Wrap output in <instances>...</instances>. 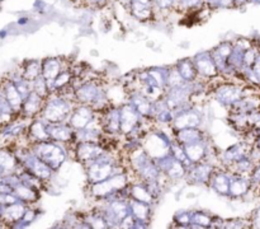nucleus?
Here are the masks:
<instances>
[{
    "mask_svg": "<svg viewBox=\"0 0 260 229\" xmlns=\"http://www.w3.org/2000/svg\"><path fill=\"white\" fill-rule=\"evenodd\" d=\"M36 155L43 162L47 163L53 170L57 169L65 160V153L62 152L58 145L52 142V140H47V141H38L36 144Z\"/></svg>",
    "mask_w": 260,
    "mask_h": 229,
    "instance_id": "obj_1",
    "label": "nucleus"
},
{
    "mask_svg": "<svg viewBox=\"0 0 260 229\" xmlns=\"http://www.w3.org/2000/svg\"><path fill=\"white\" fill-rule=\"evenodd\" d=\"M71 106L66 99L62 98H55L48 101L46 107H43V117L47 120L48 122H68L69 116L71 113Z\"/></svg>",
    "mask_w": 260,
    "mask_h": 229,
    "instance_id": "obj_2",
    "label": "nucleus"
},
{
    "mask_svg": "<svg viewBox=\"0 0 260 229\" xmlns=\"http://www.w3.org/2000/svg\"><path fill=\"white\" fill-rule=\"evenodd\" d=\"M127 186V178L123 173H114L111 177H108L107 180L101 181V182L94 183L91 190L95 196L99 197H107V196H111L113 193H117L118 191L123 190Z\"/></svg>",
    "mask_w": 260,
    "mask_h": 229,
    "instance_id": "obj_3",
    "label": "nucleus"
},
{
    "mask_svg": "<svg viewBox=\"0 0 260 229\" xmlns=\"http://www.w3.org/2000/svg\"><path fill=\"white\" fill-rule=\"evenodd\" d=\"M172 148V142L169 141L167 136H161V134L155 132L150 135L149 139L145 141L144 150L150 158H155V160H159L161 158L169 155V149Z\"/></svg>",
    "mask_w": 260,
    "mask_h": 229,
    "instance_id": "obj_4",
    "label": "nucleus"
},
{
    "mask_svg": "<svg viewBox=\"0 0 260 229\" xmlns=\"http://www.w3.org/2000/svg\"><path fill=\"white\" fill-rule=\"evenodd\" d=\"M93 120L94 109L88 106H81L71 111L68 120V124L70 125L75 131H79V130H83L85 129V127H88V125L90 124Z\"/></svg>",
    "mask_w": 260,
    "mask_h": 229,
    "instance_id": "obj_5",
    "label": "nucleus"
},
{
    "mask_svg": "<svg viewBox=\"0 0 260 229\" xmlns=\"http://www.w3.org/2000/svg\"><path fill=\"white\" fill-rule=\"evenodd\" d=\"M101 154H103V150L96 142L94 141H81L76 147V155H78L79 162L91 163L95 160Z\"/></svg>",
    "mask_w": 260,
    "mask_h": 229,
    "instance_id": "obj_6",
    "label": "nucleus"
},
{
    "mask_svg": "<svg viewBox=\"0 0 260 229\" xmlns=\"http://www.w3.org/2000/svg\"><path fill=\"white\" fill-rule=\"evenodd\" d=\"M139 112L131 103L119 108V119H121V131L124 134L134 131L139 122Z\"/></svg>",
    "mask_w": 260,
    "mask_h": 229,
    "instance_id": "obj_7",
    "label": "nucleus"
},
{
    "mask_svg": "<svg viewBox=\"0 0 260 229\" xmlns=\"http://www.w3.org/2000/svg\"><path fill=\"white\" fill-rule=\"evenodd\" d=\"M196 68L198 74H202L205 76H215L217 75V65L212 58L211 52H203L196 56L194 59Z\"/></svg>",
    "mask_w": 260,
    "mask_h": 229,
    "instance_id": "obj_8",
    "label": "nucleus"
},
{
    "mask_svg": "<svg viewBox=\"0 0 260 229\" xmlns=\"http://www.w3.org/2000/svg\"><path fill=\"white\" fill-rule=\"evenodd\" d=\"M99 96V89L93 81L84 83L83 85L79 87L75 91V97L79 102L84 104H90L93 102H96V98Z\"/></svg>",
    "mask_w": 260,
    "mask_h": 229,
    "instance_id": "obj_9",
    "label": "nucleus"
},
{
    "mask_svg": "<svg viewBox=\"0 0 260 229\" xmlns=\"http://www.w3.org/2000/svg\"><path fill=\"white\" fill-rule=\"evenodd\" d=\"M200 120L201 117L197 112L192 111V109H187V111H183L182 113L175 117L173 126L175 127L177 131L182 129H188V127H196L200 125Z\"/></svg>",
    "mask_w": 260,
    "mask_h": 229,
    "instance_id": "obj_10",
    "label": "nucleus"
},
{
    "mask_svg": "<svg viewBox=\"0 0 260 229\" xmlns=\"http://www.w3.org/2000/svg\"><path fill=\"white\" fill-rule=\"evenodd\" d=\"M251 187L250 178H244L243 175L236 173L233 178H230V196L233 197H240L249 192Z\"/></svg>",
    "mask_w": 260,
    "mask_h": 229,
    "instance_id": "obj_11",
    "label": "nucleus"
},
{
    "mask_svg": "<svg viewBox=\"0 0 260 229\" xmlns=\"http://www.w3.org/2000/svg\"><path fill=\"white\" fill-rule=\"evenodd\" d=\"M217 99L221 102H225V103L234 104L235 102H238L239 99H241L243 93H241L240 88L235 85H223L221 88H218L217 91Z\"/></svg>",
    "mask_w": 260,
    "mask_h": 229,
    "instance_id": "obj_12",
    "label": "nucleus"
},
{
    "mask_svg": "<svg viewBox=\"0 0 260 229\" xmlns=\"http://www.w3.org/2000/svg\"><path fill=\"white\" fill-rule=\"evenodd\" d=\"M183 147H184V152L187 154V158L189 159V162L192 164H197V163L202 162L205 159V155L207 153V150H206L205 144H202V141L189 145H183Z\"/></svg>",
    "mask_w": 260,
    "mask_h": 229,
    "instance_id": "obj_13",
    "label": "nucleus"
},
{
    "mask_svg": "<svg viewBox=\"0 0 260 229\" xmlns=\"http://www.w3.org/2000/svg\"><path fill=\"white\" fill-rule=\"evenodd\" d=\"M178 141L183 145L194 144V142L202 141V131H200L196 127H188V129L178 130Z\"/></svg>",
    "mask_w": 260,
    "mask_h": 229,
    "instance_id": "obj_14",
    "label": "nucleus"
},
{
    "mask_svg": "<svg viewBox=\"0 0 260 229\" xmlns=\"http://www.w3.org/2000/svg\"><path fill=\"white\" fill-rule=\"evenodd\" d=\"M62 71L61 69V63L57 59H48L43 63L42 65V76L46 79V81H53L57 78L58 74Z\"/></svg>",
    "mask_w": 260,
    "mask_h": 229,
    "instance_id": "obj_15",
    "label": "nucleus"
},
{
    "mask_svg": "<svg viewBox=\"0 0 260 229\" xmlns=\"http://www.w3.org/2000/svg\"><path fill=\"white\" fill-rule=\"evenodd\" d=\"M177 70L179 71V74L182 75V78L184 79V81H192L194 80L196 76H197L198 70L196 68L194 60H189V59H185V60L179 61L177 66Z\"/></svg>",
    "mask_w": 260,
    "mask_h": 229,
    "instance_id": "obj_16",
    "label": "nucleus"
},
{
    "mask_svg": "<svg viewBox=\"0 0 260 229\" xmlns=\"http://www.w3.org/2000/svg\"><path fill=\"white\" fill-rule=\"evenodd\" d=\"M129 211H132V215L140 221L146 223L149 218V204L142 203V201L129 198Z\"/></svg>",
    "mask_w": 260,
    "mask_h": 229,
    "instance_id": "obj_17",
    "label": "nucleus"
},
{
    "mask_svg": "<svg viewBox=\"0 0 260 229\" xmlns=\"http://www.w3.org/2000/svg\"><path fill=\"white\" fill-rule=\"evenodd\" d=\"M42 102L43 97H41L40 94L33 91L32 93H29L28 98L25 99L24 104H23V109H24V112L28 116H32V114L38 113L42 109V106H41Z\"/></svg>",
    "mask_w": 260,
    "mask_h": 229,
    "instance_id": "obj_18",
    "label": "nucleus"
},
{
    "mask_svg": "<svg viewBox=\"0 0 260 229\" xmlns=\"http://www.w3.org/2000/svg\"><path fill=\"white\" fill-rule=\"evenodd\" d=\"M211 186L216 192L221 193V195H230V178L223 173H218L215 176L212 175Z\"/></svg>",
    "mask_w": 260,
    "mask_h": 229,
    "instance_id": "obj_19",
    "label": "nucleus"
},
{
    "mask_svg": "<svg viewBox=\"0 0 260 229\" xmlns=\"http://www.w3.org/2000/svg\"><path fill=\"white\" fill-rule=\"evenodd\" d=\"M129 197L146 204H151L152 200H154V195L151 193V191L141 185L131 186V188H129Z\"/></svg>",
    "mask_w": 260,
    "mask_h": 229,
    "instance_id": "obj_20",
    "label": "nucleus"
},
{
    "mask_svg": "<svg viewBox=\"0 0 260 229\" xmlns=\"http://www.w3.org/2000/svg\"><path fill=\"white\" fill-rule=\"evenodd\" d=\"M40 75H42V66L38 61H30L24 69V78L28 81H35Z\"/></svg>",
    "mask_w": 260,
    "mask_h": 229,
    "instance_id": "obj_21",
    "label": "nucleus"
},
{
    "mask_svg": "<svg viewBox=\"0 0 260 229\" xmlns=\"http://www.w3.org/2000/svg\"><path fill=\"white\" fill-rule=\"evenodd\" d=\"M7 99L8 103L12 107H20L22 104V96H20V92L18 91V88H15L13 84H10L9 87H7Z\"/></svg>",
    "mask_w": 260,
    "mask_h": 229,
    "instance_id": "obj_22",
    "label": "nucleus"
},
{
    "mask_svg": "<svg viewBox=\"0 0 260 229\" xmlns=\"http://www.w3.org/2000/svg\"><path fill=\"white\" fill-rule=\"evenodd\" d=\"M194 224H198L200 228L211 226L212 225V218L208 216L207 214L202 213V211H197V213L192 214V221H190V225H194Z\"/></svg>",
    "mask_w": 260,
    "mask_h": 229,
    "instance_id": "obj_23",
    "label": "nucleus"
},
{
    "mask_svg": "<svg viewBox=\"0 0 260 229\" xmlns=\"http://www.w3.org/2000/svg\"><path fill=\"white\" fill-rule=\"evenodd\" d=\"M205 4L210 9H230L236 7V0H205Z\"/></svg>",
    "mask_w": 260,
    "mask_h": 229,
    "instance_id": "obj_24",
    "label": "nucleus"
},
{
    "mask_svg": "<svg viewBox=\"0 0 260 229\" xmlns=\"http://www.w3.org/2000/svg\"><path fill=\"white\" fill-rule=\"evenodd\" d=\"M155 10L165 12V10H172L178 7V0H154Z\"/></svg>",
    "mask_w": 260,
    "mask_h": 229,
    "instance_id": "obj_25",
    "label": "nucleus"
},
{
    "mask_svg": "<svg viewBox=\"0 0 260 229\" xmlns=\"http://www.w3.org/2000/svg\"><path fill=\"white\" fill-rule=\"evenodd\" d=\"M17 193L19 195V197L24 201H32L36 200V193L35 190H32L30 187H25V186H22V187L17 188Z\"/></svg>",
    "mask_w": 260,
    "mask_h": 229,
    "instance_id": "obj_26",
    "label": "nucleus"
},
{
    "mask_svg": "<svg viewBox=\"0 0 260 229\" xmlns=\"http://www.w3.org/2000/svg\"><path fill=\"white\" fill-rule=\"evenodd\" d=\"M253 223L255 224V226H260V208L255 210V215H254Z\"/></svg>",
    "mask_w": 260,
    "mask_h": 229,
    "instance_id": "obj_27",
    "label": "nucleus"
},
{
    "mask_svg": "<svg viewBox=\"0 0 260 229\" xmlns=\"http://www.w3.org/2000/svg\"><path fill=\"white\" fill-rule=\"evenodd\" d=\"M118 2L121 3V4L123 5L124 8H127V7H128L129 4H131V2H132V0H118Z\"/></svg>",
    "mask_w": 260,
    "mask_h": 229,
    "instance_id": "obj_28",
    "label": "nucleus"
},
{
    "mask_svg": "<svg viewBox=\"0 0 260 229\" xmlns=\"http://www.w3.org/2000/svg\"><path fill=\"white\" fill-rule=\"evenodd\" d=\"M249 3H253V4L260 5V0H250V2H249Z\"/></svg>",
    "mask_w": 260,
    "mask_h": 229,
    "instance_id": "obj_29",
    "label": "nucleus"
},
{
    "mask_svg": "<svg viewBox=\"0 0 260 229\" xmlns=\"http://www.w3.org/2000/svg\"><path fill=\"white\" fill-rule=\"evenodd\" d=\"M152 2H154V0H152Z\"/></svg>",
    "mask_w": 260,
    "mask_h": 229,
    "instance_id": "obj_30",
    "label": "nucleus"
},
{
    "mask_svg": "<svg viewBox=\"0 0 260 229\" xmlns=\"http://www.w3.org/2000/svg\"><path fill=\"white\" fill-rule=\"evenodd\" d=\"M0 2H2V0H0Z\"/></svg>",
    "mask_w": 260,
    "mask_h": 229,
    "instance_id": "obj_31",
    "label": "nucleus"
}]
</instances>
